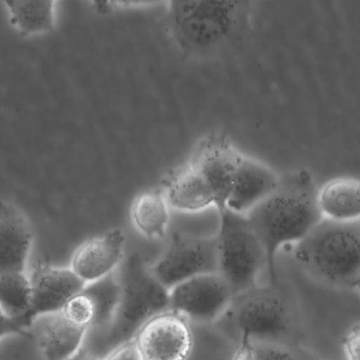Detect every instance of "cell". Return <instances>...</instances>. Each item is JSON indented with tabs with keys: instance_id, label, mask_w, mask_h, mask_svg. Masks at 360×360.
I'll return each instance as SVG.
<instances>
[{
	"instance_id": "20",
	"label": "cell",
	"mask_w": 360,
	"mask_h": 360,
	"mask_svg": "<svg viewBox=\"0 0 360 360\" xmlns=\"http://www.w3.org/2000/svg\"><path fill=\"white\" fill-rule=\"evenodd\" d=\"M32 287L25 273L0 275V310L11 318H22L31 308Z\"/></svg>"
},
{
	"instance_id": "14",
	"label": "cell",
	"mask_w": 360,
	"mask_h": 360,
	"mask_svg": "<svg viewBox=\"0 0 360 360\" xmlns=\"http://www.w3.org/2000/svg\"><path fill=\"white\" fill-rule=\"evenodd\" d=\"M33 238L25 213L12 203L0 201V275L25 273Z\"/></svg>"
},
{
	"instance_id": "16",
	"label": "cell",
	"mask_w": 360,
	"mask_h": 360,
	"mask_svg": "<svg viewBox=\"0 0 360 360\" xmlns=\"http://www.w3.org/2000/svg\"><path fill=\"white\" fill-rule=\"evenodd\" d=\"M162 190L172 211L193 213L216 209L211 188L188 163L169 175Z\"/></svg>"
},
{
	"instance_id": "26",
	"label": "cell",
	"mask_w": 360,
	"mask_h": 360,
	"mask_svg": "<svg viewBox=\"0 0 360 360\" xmlns=\"http://www.w3.org/2000/svg\"><path fill=\"white\" fill-rule=\"evenodd\" d=\"M101 360H143V359L135 344V340H133L114 349Z\"/></svg>"
},
{
	"instance_id": "13",
	"label": "cell",
	"mask_w": 360,
	"mask_h": 360,
	"mask_svg": "<svg viewBox=\"0 0 360 360\" xmlns=\"http://www.w3.org/2000/svg\"><path fill=\"white\" fill-rule=\"evenodd\" d=\"M279 179L266 163L241 154L224 209L247 216L276 188Z\"/></svg>"
},
{
	"instance_id": "1",
	"label": "cell",
	"mask_w": 360,
	"mask_h": 360,
	"mask_svg": "<svg viewBox=\"0 0 360 360\" xmlns=\"http://www.w3.org/2000/svg\"><path fill=\"white\" fill-rule=\"evenodd\" d=\"M253 2L169 1L167 33L182 56L209 61L238 49L252 31Z\"/></svg>"
},
{
	"instance_id": "28",
	"label": "cell",
	"mask_w": 360,
	"mask_h": 360,
	"mask_svg": "<svg viewBox=\"0 0 360 360\" xmlns=\"http://www.w3.org/2000/svg\"><path fill=\"white\" fill-rule=\"evenodd\" d=\"M69 360H101L98 359V357L94 356V355L89 353L88 351L84 350V349H80L75 355H74L72 359Z\"/></svg>"
},
{
	"instance_id": "15",
	"label": "cell",
	"mask_w": 360,
	"mask_h": 360,
	"mask_svg": "<svg viewBox=\"0 0 360 360\" xmlns=\"http://www.w3.org/2000/svg\"><path fill=\"white\" fill-rule=\"evenodd\" d=\"M32 325L46 360L72 359L84 347L88 332L72 323L63 311L37 317Z\"/></svg>"
},
{
	"instance_id": "29",
	"label": "cell",
	"mask_w": 360,
	"mask_h": 360,
	"mask_svg": "<svg viewBox=\"0 0 360 360\" xmlns=\"http://www.w3.org/2000/svg\"><path fill=\"white\" fill-rule=\"evenodd\" d=\"M353 290H356V291L360 294V276L359 277V279H357L356 283H355Z\"/></svg>"
},
{
	"instance_id": "5",
	"label": "cell",
	"mask_w": 360,
	"mask_h": 360,
	"mask_svg": "<svg viewBox=\"0 0 360 360\" xmlns=\"http://www.w3.org/2000/svg\"><path fill=\"white\" fill-rule=\"evenodd\" d=\"M218 213V273L236 297L257 285L260 273L266 268V252L247 216L228 209Z\"/></svg>"
},
{
	"instance_id": "12",
	"label": "cell",
	"mask_w": 360,
	"mask_h": 360,
	"mask_svg": "<svg viewBox=\"0 0 360 360\" xmlns=\"http://www.w3.org/2000/svg\"><path fill=\"white\" fill-rule=\"evenodd\" d=\"M126 235L120 228L93 237L77 247L70 268L86 285L111 276L126 258Z\"/></svg>"
},
{
	"instance_id": "17",
	"label": "cell",
	"mask_w": 360,
	"mask_h": 360,
	"mask_svg": "<svg viewBox=\"0 0 360 360\" xmlns=\"http://www.w3.org/2000/svg\"><path fill=\"white\" fill-rule=\"evenodd\" d=\"M317 202L323 219L340 223L360 221V179L340 177L319 186Z\"/></svg>"
},
{
	"instance_id": "6",
	"label": "cell",
	"mask_w": 360,
	"mask_h": 360,
	"mask_svg": "<svg viewBox=\"0 0 360 360\" xmlns=\"http://www.w3.org/2000/svg\"><path fill=\"white\" fill-rule=\"evenodd\" d=\"M240 337L270 342L285 335L291 315L285 298L271 287H256L236 296L230 310Z\"/></svg>"
},
{
	"instance_id": "9",
	"label": "cell",
	"mask_w": 360,
	"mask_h": 360,
	"mask_svg": "<svg viewBox=\"0 0 360 360\" xmlns=\"http://www.w3.org/2000/svg\"><path fill=\"white\" fill-rule=\"evenodd\" d=\"M241 154L226 133L213 131L196 144L188 159L213 192L218 213L226 209Z\"/></svg>"
},
{
	"instance_id": "18",
	"label": "cell",
	"mask_w": 360,
	"mask_h": 360,
	"mask_svg": "<svg viewBox=\"0 0 360 360\" xmlns=\"http://www.w3.org/2000/svg\"><path fill=\"white\" fill-rule=\"evenodd\" d=\"M171 209L162 190L141 192L131 203L130 218L137 232L150 239L164 238L171 221Z\"/></svg>"
},
{
	"instance_id": "2",
	"label": "cell",
	"mask_w": 360,
	"mask_h": 360,
	"mask_svg": "<svg viewBox=\"0 0 360 360\" xmlns=\"http://www.w3.org/2000/svg\"><path fill=\"white\" fill-rule=\"evenodd\" d=\"M317 190L309 169H294L281 175L276 188L247 215L266 252V270L274 287L278 252L304 240L323 220Z\"/></svg>"
},
{
	"instance_id": "3",
	"label": "cell",
	"mask_w": 360,
	"mask_h": 360,
	"mask_svg": "<svg viewBox=\"0 0 360 360\" xmlns=\"http://www.w3.org/2000/svg\"><path fill=\"white\" fill-rule=\"evenodd\" d=\"M120 297L113 318L98 331L86 332L82 349L103 359L136 337L139 330L156 315L169 310V291L154 277L151 266L131 254L118 268Z\"/></svg>"
},
{
	"instance_id": "7",
	"label": "cell",
	"mask_w": 360,
	"mask_h": 360,
	"mask_svg": "<svg viewBox=\"0 0 360 360\" xmlns=\"http://www.w3.org/2000/svg\"><path fill=\"white\" fill-rule=\"evenodd\" d=\"M150 266L154 277L168 291L193 277L218 273L216 236L174 235L166 251Z\"/></svg>"
},
{
	"instance_id": "25",
	"label": "cell",
	"mask_w": 360,
	"mask_h": 360,
	"mask_svg": "<svg viewBox=\"0 0 360 360\" xmlns=\"http://www.w3.org/2000/svg\"><path fill=\"white\" fill-rule=\"evenodd\" d=\"M348 360H360V321L351 327L344 338Z\"/></svg>"
},
{
	"instance_id": "4",
	"label": "cell",
	"mask_w": 360,
	"mask_h": 360,
	"mask_svg": "<svg viewBox=\"0 0 360 360\" xmlns=\"http://www.w3.org/2000/svg\"><path fill=\"white\" fill-rule=\"evenodd\" d=\"M311 278L336 289H353L360 276V224L323 219L294 253Z\"/></svg>"
},
{
	"instance_id": "23",
	"label": "cell",
	"mask_w": 360,
	"mask_h": 360,
	"mask_svg": "<svg viewBox=\"0 0 360 360\" xmlns=\"http://www.w3.org/2000/svg\"><path fill=\"white\" fill-rule=\"evenodd\" d=\"M255 360H300L287 349L270 342H254Z\"/></svg>"
},
{
	"instance_id": "10",
	"label": "cell",
	"mask_w": 360,
	"mask_h": 360,
	"mask_svg": "<svg viewBox=\"0 0 360 360\" xmlns=\"http://www.w3.org/2000/svg\"><path fill=\"white\" fill-rule=\"evenodd\" d=\"M134 340L143 360H188L194 344L188 321L170 310L150 319Z\"/></svg>"
},
{
	"instance_id": "21",
	"label": "cell",
	"mask_w": 360,
	"mask_h": 360,
	"mask_svg": "<svg viewBox=\"0 0 360 360\" xmlns=\"http://www.w3.org/2000/svg\"><path fill=\"white\" fill-rule=\"evenodd\" d=\"M82 291L89 296L95 310V325L89 331H98L113 318L120 297V283L117 274L86 285Z\"/></svg>"
},
{
	"instance_id": "24",
	"label": "cell",
	"mask_w": 360,
	"mask_h": 360,
	"mask_svg": "<svg viewBox=\"0 0 360 360\" xmlns=\"http://www.w3.org/2000/svg\"><path fill=\"white\" fill-rule=\"evenodd\" d=\"M30 325L25 321V317L22 318H11L6 316L1 310H0V338L8 335H20L25 337H33L27 331Z\"/></svg>"
},
{
	"instance_id": "11",
	"label": "cell",
	"mask_w": 360,
	"mask_h": 360,
	"mask_svg": "<svg viewBox=\"0 0 360 360\" xmlns=\"http://www.w3.org/2000/svg\"><path fill=\"white\" fill-rule=\"evenodd\" d=\"M31 308L25 318L30 327L42 315L60 312L72 297L82 291L86 283L71 268L39 263L30 277Z\"/></svg>"
},
{
	"instance_id": "27",
	"label": "cell",
	"mask_w": 360,
	"mask_h": 360,
	"mask_svg": "<svg viewBox=\"0 0 360 360\" xmlns=\"http://www.w3.org/2000/svg\"><path fill=\"white\" fill-rule=\"evenodd\" d=\"M231 360H255L253 342L250 338L240 337L238 347Z\"/></svg>"
},
{
	"instance_id": "19",
	"label": "cell",
	"mask_w": 360,
	"mask_h": 360,
	"mask_svg": "<svg viewBox=\"0 0 360 360\" xmlns=\"http://www.w3.org/2000/svg\"><path fill=\"white\" fill-rule=\"evenodd\" d=\"M54 1H6L10 23L22 36L39 35L55 27Z\"/></svg>"
},
{
	"instance_id": "22",
	"label": "cell",
	"mask_w": 360,
	"mask_h": 360,
	"mask_svg": "<svg viewBox=\"0 0 360 360\" xmlns=\"http://www.w3.org/2000/svg\"><path fill=\"white\" fill-rule=\"evenodd\" d=\"M84 290V289H82ZM63 315L77 327L93 329L95 325V310L89 296L84 291L72 297L63 309Z\"/></svg>"
},
{
	"instance_id": "8",
	"label": "cell",
	"mask_w": 360,
	"mask_h": 360,
	"mask_svg": "<svg viewBox=\"0 0 360 360\" xmlns=\"http://www.w3.org/2000/svg\"><path fill=\"white\" fill-rule=\"evenodd\" d=\"M235 296L219 273L199 275L169 291V310L188 321L209 323L226 314Z\"/></svg>"
}]
</instances>
